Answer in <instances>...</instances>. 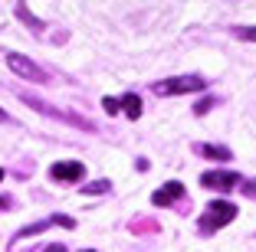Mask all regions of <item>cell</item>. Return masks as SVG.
Here are the masks:
<instances>
[{"instance_id": "7", "label": "cell", "mask_w": 256, "mask_h": 252, "mask_svg": "<svg viewBox=\"0 0 256 252\" xmlns=\"http://www.w3.org/2000/svg\"><path fill=\"white\" fill-rule=\"evenodd\" d=\"M118 105L125 108V115H128V118H138V115H142V98H138L135 92H125V95L118 98Z\"/></svg>"}, {"instance_id": "4", "label": "cell", "mask_w": 256, "mask_h": 252, "mask_svg": "<svg viewBox=\"0 0 256 252\" xmlns=\"http://www.w3.org/2000/svg\"><path fill=\"white\" fill-rule=\"evenodd\" d=\"M82 174H86V167L79 161H60V164H53V167H50V177H53V180H62V184L82 180Z\"/></svg>"}, {"instance_id": "1", "label": "cell", "mask_w": 256, "mask_h": 252, "mask_svg": "<svg viewBox=\"0 0 256 252\" xmlns=\"http://www.w3.org/2000/svg\"><path fill=\"white\" fill-rule=\"evenodd\" d=\"M234 216H236V203H230V200H214V203H207V210H204V216H200V230L204 233L224 230L226 223H234Z\"/></svg>"}, {"instance_id": "11", "label": "cell", "mask_w": 256, "mask_h": 252, "mask_svg": "<svg viewBox=\"0 0 256 252\" xmlns=\"http://www.w3.org/2000/svg\"><path fill=\"white\" fill-rule=\"evenodd\" d=\"M102 190H108V184H92L86 193H102Z\"/></svg>"}, {"instance_id": "12", "label": "cell", "mask_w": 256, "mask_h": 252, "mask_svg": "<svg viewBox=\"0 0 256 252\" xmlns=\"http://www.w3.org/2000/svg\"><path fill=\"white\" fill-rule=\"evenodd\" d=\"M46 252H66V246H60V243H56V246H50Z\"/></svg>"}, {"instance_id": "16", "label": "cell", "mask_w": 256, "mask_h": 252, "mask_svg": "<svg viewBox=\"0 0 256 252\" xmlns=\"http://www.w3.org/2000/svg\"><path fill=\"white\" fill-rule=\"evenodd\" d=\"M86 252H89V249H86Z\"/></svg>"}, {"instance_id": "5", "label": "cell", "mask_w": 256, "mask_h": 252, "mask_svg": "<svg viewBox=\"0 0 256 252\" xmlns=\"http://www.w3.org/2000/svg\"><path fill=\"white\" fill-rule=\"evenodd\" d=\"M236 174L234 171H207L200 174V184L204 187H210V190H230V187H236Z\"/></svg>"}, {"instance_id": "9", "label": "cell", "mask_w": 256, "mask_h": 252, "mask_svg": "<svg viewBox=\"0 0 256 252\" xmlns=\"http://www.w3.org/2000/svg\"><path fill=\"white\" fill-rule=\"evenodd\" d=\"M236 36H240V39H253V43H256V26H240Z\"/></svg>"}, {"instance_id": "14", "label": "cell", "mask_w": 256, "mask_h": 252, "mask_svg": "<svg viewBox=\"0 0 256 252\" xmlns=\"http://www.w3.org/2000/svg\"><path fill=\"white\" fill-rule=\"evenodd\" d=\"M0 180H4V171H0Z\"/></svg>"}, {"instance_id": "3", "label": "cell", "mask_w": 256, "mask_h": 252, "mask_svg": "<svg viewBox=\"0 0 256 252\" xmlns=\"http://www.w3.org/2000/svg\"><path fill=\"white\" fill-rule=\"evenodd\" d=\"M7 66L14 69L16 75H23V79H30V82H46V72L40 66H33L26 56H20V52H7Z\"/></svg>"}, {"instance_id": "10", "label": "cell", "mask_w": 256, "mask_h": 252, "mask_svg": "<svg viewBox=\"0 0 256 252\" xmlns=\"http://www.w3.org/2000/svg\"><path fill=\"white\" fill-rule=\"evenodd\" d=\"M102 108H106L108 115H115V111H118L122 105H118V98H102Z\"/></svg>"}, {"instance_id": "13", "label": "cell", "mask_w": 256, "mask_h": 252, "mask_svg": "<svg viewBox=\"0 0 256 252\" xmlns=\"http://www.w3.org/2000/svg\"><path fill=\"white\" fill-rule=\"evenodd\" d=\"M0 121H4V111H0Z\"/></svg>"}, {"instance_id": "2", "label": "cell", "mask_w": 256, "mask_h": 252, "mask_svg": "<svg viewBox=\"0 0 256 252\" xmlns=\"http://www.w3.org/2000/svg\"><path fill=\"white\" fill-rule=\"evenodd\" d=\"M207 82L200 79V75H174V79H161L154 82L151 89H154V95H184V92H200Z\"/></svg>"}, {"instance_id": "8", "label": "cell", "mask_w": 256, "mask_h": 252, "mask_svg": "<svg viewBox=\"0 0 256 252\" xmlns=\"http://www.w3.org/2000/svg\"><path fill=\"white\" fill-rule=\"evenodd\" d=\"M200 154L214 157V161H230V151H226V148H217V144H204Z\"/></svg>"}, {"instance_id": "6", "label": "cell", "mask_w": 256, "mask_h": 252, "mask_svg": "<svg viewBox=\"0 0 256 252\" xmlns=\"http://www.w3.org/2000/svg\"><path fill=\"white\" fill-rule=\"evenodd\" d=\"M181 197H184V184H178V180H168L161 190L151 193V203H154V207H168V203L181 200Z\"/></svg>"}, {"instance_id": "15", "label": "cell", "mask_w": 256, "mask_h": 252, "mask_svg": "<svg viewBox=\"0 0 256 252\" xmlns=\"http://www.w3.org/2000/svg\"><path fill=\"white\" fill-rule=\"evenodd\" d=\"M0 210H4V200H0Z\"/></svg>"}]
</instances>
